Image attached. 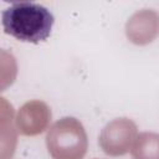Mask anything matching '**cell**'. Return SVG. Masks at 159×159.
Instances as JSON below:
<instances>
[{
  "label": "cell",
  "instance_id": "cell-1",
  "mask_svg": "<svg viewBox=\"0 0 159 159\" xmlns=\"http://www.w3.org/2000/svg\"><path fill=\"white\" fill-rule=\"evenodd\" d=\"M1 22L4 31L16 40L39 43L50 37L55 17L41 4L20 1L2 11Z\"/></svg>",
  "mask_w": 159,
  "mask_h": 159
}]
</instances>
